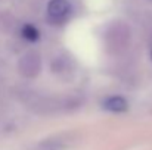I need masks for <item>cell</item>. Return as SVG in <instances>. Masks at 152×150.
I'll use <instances>...</instances> for the list:
<instances>
[{"label":"cell","mask_w":152,"mask_h":150,"mask_svg":"<svg viewBox=\"0 0 152 150\" xmlns=\"http://www.w3.org/2000/svg\"><path fill=\"white\" fill-rule=\"evenodd\" d=\"M21 33H22V37H24L25 40H28V41H37L39 37H40L39 30H37L34 25H30V24L24 25Z\"/></svg>","instance_id":"cell-5"},{"label":"cell","mask_w":152,"mask_h":150,"mask_svg":"<svg viewBox=\"0 0 152 150\" xmlns=\"http://www.w3.org/2000/svg\"><path fill=\"white\" fill-rule=\"evenodd\" d=\"M129 37H130V31H129L127 25L123 22L112 24L108 28L106 36H105L106 44L111 51H120L121 49H124L127 46Z\"/></svg>","instance_id":"cell-1"},{"label":"cell","mask_w":152,"mask_h":150,"mask_svg":"<svg viewBox=\"0 0 152 150\" xmlns=\"http://www.w3.org/2000/svg\"><path fill=\"white\" fill-rule=\"evenodd\" d=\"M42 69V60H40V54H37L36 51H28L25 53L18 63V71L24 78H34L40 74Z\"/></svg>","instance_id":"cell-2"},{"label":"cell","mask_w":152,"mask_h":150,"mask_svg":"<svg viewBox=\"0 0 152 150\" xmlns=\"http://www.w3.org/2000/svg\"><path fill=\"white\" fill-rule=\"evenodd\" d=\"M48 21L53 25H59L64 24L69 13H71V6L68 3V0H50L48 3Z\"/></svg>","instance_id":"cell-3"},{"label":"cell","mask_w":152,"mask_h":150,"mask_svg":"<svg viewBox=\"0 0 152 150\" xmlns=\"http://www.w3.org/2000/svg\"><path fill=\"white\" fill-rule=\"evenodd\" d=\"M103 107L109 112H115V113H121L127 109V100L124 97H120V96H112L109 99L105 100L103 103Z\"/></svg>","instance_id":"cell-4"}]
</instances>
